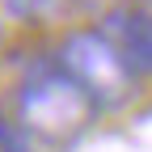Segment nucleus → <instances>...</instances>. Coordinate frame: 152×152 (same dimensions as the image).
<instances>
[{
	"mask_svg": "<svg viewBox=\"0 0 152 152\" xmlns=\"http://www.w3.org/2000/svg\"><path fill=\"white\" fill-rule=\"evenodd\" d=\"M55 68L68 72L97 110H114L135 93V72L102 30H72L55 55Z\"/></svg>",
	"mask_w": 152,
	"mask_h": 152,
	"instance_id": "2",
	"label": "nucleus"
},
{
	"mask_svg": "<svg viewBox=\"0 0 152 152\" xmlns=\"http://www.w3.org/2000/svg\"><path fill=\"white\" fill-rule=\"evenodd\" d=\"M0 152H34V140L17 123H0Z\"/></svg>",
	"mask_w": 152,
	"mask_h": 152,
	"instance_id": "5",
	"label": "nucleus"
},
{
	"mask_svg": "<svg viewBox=\"0 0 152 152\" xmlns=\"http://www.w3.org/2000/svg\"><path fill=\"white\" fill-rule=\"evenodd\" d=\"M97 118V106L85 97V89L72 80L68 72H59L55 64L34 68L21 89H17V127L26 131L34 144L47 148H64L72 140H80L89 123Z\"/></svg>",
	"mask_w": 152,
	"mask_h": 152,
	"instance_id": "1",
	"label": "nucleus"
},
{
	"mask_svg": "<svg viewBox=\"0 0 152 152\" xmlns=\"http://www.w3.org/2000/svg\"><path fill=\"white\" fill-rule=\"evenodd\" d=\"M0 47H4V30H0Z\"/></svg>",
	"mask_w": 152,
	"mask_h": 152,
	"instance_id": "6",
	"label": "nucleus"
},
{
	"mask_svg": "<svg viewBox=\"0 0 152 152\" xmlns=\"http://www.w3.org/2000/svg\"><path fill=\"white\" fill-rule=\"evenodd\" d=\"M4 9H9V17H17L26 26H42L68 9V0H4Z\"/></svg>",
	"mask_w": 152,
	"mask_h": 152,
	"instance_id": "4",
	"label": "nucleus"
},
{
	"mask_svg": "<svg viewBox=\"0 0 152 152\" xmlns=\"http://www.w3.org/2000/svg\"><path fill=\"white\" fill-rule=\"evenodd\" d=\"M102 34L118 47L123 64L135 76H152V4H118V9H110Z\"/></svg>",
	"mask_w": 152,
	"mask_h": 152,
	"instance_id": "3",
	"label": "nucleus"
}]
</instances>
